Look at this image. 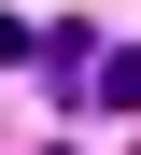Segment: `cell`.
Segmentation results:
<instances>
[]
</instances>
